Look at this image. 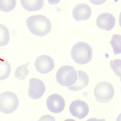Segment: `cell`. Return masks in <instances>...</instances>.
I'll return each mask as SVG.
<instances>
[{
	"label": "cell",
	"instance_id": "cell-1",
	"mask_svg": "<svg viewBox=\"0 0 121 121\" xmlns=\"http://www.w3.org/2000/svg\"><path fill=\"white\" fill-rule=\"evenodd\" d=\"M26 24L31 33L38 37H43L48 34L52 29V24L48 18L43 15L29 17Z\"/></svg>",
	"mask_w": 121,
	"mask_h": 121
},
{
	"label": "cell",
	"instance_id": "cell-2",
	"mask_svg": "<svg viewBox=\"0 0 121 121\" xmlns=\"http://www.w3.org/2000/svg\"><path fill=\"white\" fill-rule=\"evenodd\" d=\"M71 55L75 62L80 65H85L91 60L93 50L89 44L84 42H79L72 47Z\"/></svg>",
	"mask_w": 121,
	"mask_h": 121
},
{
	"label": "cell",
	"instance_id": "cell-3",
	"mask_svg": "<svg viewBox=\"0 0 121 121\" xmlns=\"http://www.w3.org/2000/svg\"><path fill=\"white\" fill-rule=\"evenodd\" d=\"M56 79L60 85L67 87L72 86L76 83L77 75L73 67L70 65H64L58 70Z\"/></svg>",
	"mask_w": 121,
	"mask_h": 121
},
{
	"label": "cell",
	"instance_id": "cell-4",
	"mask_svg": "<svg viewBox=\"0 0 121 121\" xmlns=\"http://www.w3.org/2000/svg\"><path fill=\"white\" fill-rule=\"evenodd\" d=\"M19 100L16 95L5 92L0 95V111L6 114L12 113L18 108Z\"/></svg>",
	"mask_w": 121,
	"mask_h": 121
},
{
	"label": "cell",
	"instance_id": "cell-5",
	"mask_svg": "<svg viewBox=\"0 0 121 121\" xmlns=\"http://www.w3.org/2000/svg\"><path fill=\"white\" fill-rule=\"evenodd\" d=\"M96 99L99 102H109L113 97L114 90L112 85L108 82H101L96 85L94 90Z\"/></svg>",
	"mask_w": 121,
	"mask_h": 121
},
{
	"label": "cell",
	"instance_id": "cell-6",
	"mask_svg": "<svg viewBox=\"0 0 121 121\" xmlns=\"http://www.w3.org/2000/svg\"><path fill=\"white\" fill-rule=\"evenodd\" d=\"M28 95L33 100L39 99L45 94V86L44 82L37 78H32L29 80Z\"/></svg>",
	"mask_w": 121,
	"mask_h": 121
},
{
	"label": "cell",
	"instance_id": "cell-7",
	"mask_svg": "<svg viewBox=\"0 0 121 121\" xmlns=\"http://www.w3.org/2000/svg\"><path fill=\"white\" fill-rule=\"evenodd\" d=\"M69 111L73 116L79 119H82L87 116L89 112L88 104L84 101L76 100L71 103Z\"/></svg>",
	"mask_w": 121,
	"mask_h": 121
},
{
	"label": "cell",
	"instance_id": "cell-8",
	"mask_svg": "<svg viewBox=\"0 0 121 121\" xmlns=\"http://www.w3.org/2000/svg\"><path fill=\"white\" fill-rule=\"evenodd\" d=\"M35 67L38 72L42 74H47L55 67L52 58L47 55H42L37 57L35 62Z\"/></svg>",
	"mask_w": 121,
	"mask_h": 121
},
{
	"label": "cell",
	"instance_id": "cell-9",
	"mask_svg": "<svg viewBox=\"0 0 121 121\" xmlns=\"http://www.w3.org/2000/svg\"><path fill=\"white\" fill-rule=\"evenodd\" d=\"M48 110L54 113H59L64 110L65 101L64 98L58 94H53L50 96L47 100Z\"/></svg>",
	"mask_w": 121,
	"mask_h": 121
},
{
	"label": "cell",
	"instance_id": "cell-10",
	"mask_svg": "<svg viewBox=\"0 0 121 121\" xmlns=\"http://www.w3.org/2000/svg\"><path fill=\"white\" fill-rule=\"evenodd\" d=\"M116 24V19L114 16L108 13H103L99 15L97 18V26L102 30L107 31L113 29Z\"/></svg>",
	"mask_w": 121,
	"mask_h": 121
},
{
	"label": "cell",
	"instance_id": "cell-11",
	"mask_svg": "<svg viewBox=\"0 0 121 121\" xmlns=\"http://www.w3.org/2000/svg\"><path fill=\"white\" fill-rule=\"evenodd\" d=\"M92 10L90 7L85 3H80L76 5L72 10V16L76 21L88 20L91 16Z\"/></svg>",
	"mask_w": 121,
	"mask_h": 121
},
{
	"label": "cell",
	"instance_id": "cell-12",
	"mask_svg": "<svg viewBox=\"0 0 121 121\" xmlns=\"http://www.w3.org/2000/svg\"><path fill=\"white\" fill-rule=\"evenodd\" d=\"M77 79L76 83L72 86L67 87L70 90L74 91L81 90L88 85L89 78L87 74L84 71L78 70L77 71Z\"/></svg>",
	"mask_w": 121,
	"mask_h": 121
},
{
	"label": "cell",
	"instance_id": "cell-13",
	"mask_svg": "<svg viewBox=\"0 0 121 121\" xmlns=\"http://www.w3.org/2000/svg\"><path fill=\"white\" fill-rule=\"evenodd\" d=\"M21 5L24 9L30 12L37 11L43 7L45 1L33 0H21L20 1Z\"/></svg>",
	"mask_w": 121,
	"mask_h": 121
},
{
	"label": "cell",
	"instance_id": "cell-14",
	"mask_svg": "<svg viewBox=\"0 0 121 121\" xmlns=\"http://www.w3.org/2000/svg\"><path fill=\"white\" fill-rule=\"evenodd\" d=\"M10 65L5 60L0 59V80H3L8 78L11 72Z\"/></svg>",
	"mask_w": 121,
	"mask_h": 121
},
{
	"label": "cell",
	"instance_id": "cell-15",
	"mask_svg": "<svg viewBox=\"0 0 121 121\" xmlns=\"http://www.w3.org/2000/svg\"><path fill=\"white\" fill-rule=\"evenodd\" d=\"M10 40L8 29L4 25L0 24V47L8 44Z\"/></svg>",
	"mask_w": 121,
	"mask_h": 121
},
{
	"label": "cell",
	"instance_id": "cell-16",
	"mask_svg": "<svg viewBox=\"0 0 121 121\" xmlns=\"http://www.w3.org/2000/svg\"><path fill=\"white\" fill-rule=\"evenodd\" d=\"M121 35H114L112 39L109 42L113 50L115 55L121 53Z\"/></svg>",
	"mask_w": 121,
	"mask_h": 121
},
{
	"label": "cell",
	"instance_id": "cell-17",
	"mask_svg": "<svg viewBox=\"0 0 121 121\" xmlns=\"http://www.w3.org/2000/svg\"><path fill=\"white\" fill-rule=\"evenodd\" d=\"M30 64L28 62L25 65H22L17 68L15 72V76L16 78L18 80H24L29 73V71L27 66Z\"/></svg>",
	"mask_w": 121,
	"mask_h": 121
},
{
	"label": "cell",
	"instance_id": "cell-18",
	"mask_svg": "<svg viewBox=\"0 0 121 121\" xmlns=\"http://www.w3.org/2000/svg\"><path fill=\"white\" fill-rule=\"evenodd\" d=\"M16 6L15 0H0V10L5 13H9L13 11Z\"/></svg>",
	"mask_w": 121,
	"mask_h": 121
},
{
	"label": "cell",
	"instance_id": "cell-19",
	"mask_svg": "<svg viewBox=\"0 0 121 121\" xmlns=\"http://www.w3.org/2000/svg\"><path fill=\"white\" fill-rule=\"evenodd\" d=\"M110 65L114 73L118 77H121V60L116 59L111 60L110 62Z\"/></svg>",
	"mask_w": 121,
	"mask_h": 121
},
{
	"label": "cell",
	"instance_id": "cell-20",
	"mask_svg": "<svg viewBox=\"0 0 121 121\" xmlns=\"http://www.w3.org/2000/svg\"><path fill=\"white\" fill-rule=\"evenodd\" d=\"M37 121H55V118L49 115L43 116Z\"/></svg>",
	"mask_w": 121,
	"mask_h": 121
},
{
	"label": "cell",
	"instance_id": "cell-21",
	"mask_svg": "<svg viewBox=\"0 0 121 121\" xmlns=\"http://www.w3.org/2000/svg\"><path fill=\"white\" fill-rule=\"evenodd\" d=\"M86 121H106L105 118L103 119H97L95 118H92Z\"/></svg>",
	"mask_w": 121,
	"mask_h": 121
},
{
	"label": "cell",
	"instance_id": "cell-22",
	"mask_svg": "<svg viewBox=\"0 0 121 121\" xmlns=\"http://www.w3.org/2000/svg\"><path fill=\"white\" fill-rule=\"evenodd\" d=\"M64 121H76L75 120H73V119H67V120H65Z\"/></svg>",
	"mask_w": 121,
	"mask_h": 121
}]
</instances>
